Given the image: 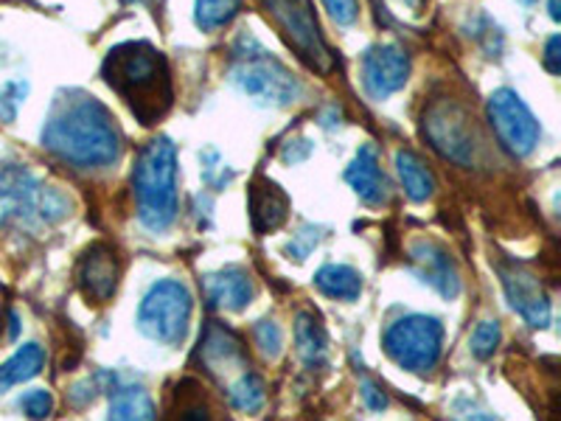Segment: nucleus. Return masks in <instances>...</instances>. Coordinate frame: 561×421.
<instances>
[{"mask_svg": "<svg viewBox=\"0 0 561 421\" xmlns=\"http://www.w3.org/2000/svg\"><path fill=\"white\" fill-rule=\"evenodd\" d=\"M363 402L368 405L370 410H385V408H388V396H385V390L379 388L377 383L365 379V383H363Z\"/></svg>", "mask_w": 561, "mask_h": 421, "instance_id": "72a5a7b5", "label": "nucleus"}, {"mask_svg": "<svg viewBox=\"0 0 561 421\" xmlns=\"http://www.w3.org/2000/svg\"><path fill=\"white\" fill-rule=\"evenodd\" d=\"M402 3H408L410 9H421V3H424V0H402Z\"/></svg>", "mask_w": 561, "mask_h": 421, "instance_id": "e433bc0d", "label": "nucleus"}, {"mask_svg": "<svg viewBox=\"0 0 561 421\" xmlns=\"http://www.w3.org/2000/svg\"><path fill=\"white\" fill-rule=\"evenodd\" d=\"M278 32L295 48L298 59L307 62V68L318 70V73H329L334 65L332 52L325 45L323 34L318 29L312 9L307 0H262Z\"/></svg>", "mask_w": 561, "mask_h": 421, "instance_id": "6e6552de", "label": "nucleus"}, {"mask_svg": "<svg viewBox=\"0 0 561 421\" xmlns=\"http://www.w3.org/2000/svg\"><path fill=\"white\" fill-rule=\"evenodd\" d=\"M424 135L444 158L455 160L460 167H472L474 158H478V129L460 104L435 102L424 113Z\"/></svg>", "mask_w": 561, "mask_h": 421, "instance_id": "1a4fd4ad", "label": "nucleus"}, {"mask_svg": "<svg viewBox=\"0 0 561 421\" xmlns=\"http://www.w3.org/2000/svg\"><path fill=\"white\" fill-rule=\"evenodd\" d=\"M45 365V351L39 343H26L18 349L7 363L0 365V394H7L9 388L20 383H28L43 371Z\"/></svg>", "mask_w": 561, "mask_h": 421, "instance_id": "aec40b11", "label": "nucleus"}, {"mask_svg": "<svg viewBox=\"0 0 561 421\" xmlns=\"http://www.w3.org/2000/svg\"><path fill=\"white\" fill-rule=\"evenodd\" d=\"M239 9H242V0H197L194 20L203 32H217L237 18Z\"/></svg>", "mask_w": 561, "mask_h": 421, "instance_id": "a878e982", "label": "nucleus"}, {"mask_svg": "<svg viewBox=\"0 0 561 421\" xmlns=\"http://www.w3.org/2000/svg\"><path fill=\"white\" fill-rule=\"evenodd\" d=\"M20 410H23L32 421H45L54 410L51 394H48V390H28V394L20 399Z\"/></svg>", "mask_w": 561, "mask_h": 421, "instance_id": "2f4dec72", "label": "nucleus"}, {"mask_svg": "<svg viewBox=\"0 0 561 421\" xmlns=\"http://www.w3.org/2000/svg\"><path fill=\"white\" fill-rule=\"evenodd\" d=\"M323 7L329 9V14H332L337 26H354L359 18L357 0H323Z\"/></svg>", "mask_w": 561, "mask_h": 421, "instance_id": "473e14b6", "label": "nucleus"}, {"mask_svg": "<svg viewBox=\"0 0 561 421\" xmlns=\"http://www.w3.org/2000/svg\"><path fill=\"white\" fill-rule=\"evenodd\" d=\"M500 338H503V329H500L497 320H483L478 323V329L472 332V340H469V349L478 360H489L494 357V351H497Z\"/></svg>", "mask_w": 561, "mask_h": 421, "instance_id": "cd10ccee", "label": "nucleus"}, {"mask_svg": "<svg viewBox=\"0 0 561 421\" xmlns=\"http://www.w3.org/2000/svg\"><path fill=\"white\" fill-rule=\"evenodd\" d=\"M519 3H525V7H534L536 0H519Z\"/></svg>", "mask_w": 561, "mask_h": 421, "instance_id": "4c0bfd02", "label": "nucleus"}, {"mask_svg": "<svg viewBox=\"0 0 561 421\" xmlns=\"http://www.w3.org/2000/svg\"><path fill=\"white\" fill-rule=\"evenodd\" d=\"M500 281H503V289L508 295L511 307L523 315V320L534 329H545L550 323V298L545 295L542 284L534 273H528L519 264H497Z\"/></svg>", "mask_w": 561, "mask_h": 421, "instance_id": "f8f14e48", "label": "nucleus"}, {"mask_svg": "<svg viewBox=\"0 0 561 421\" xmlns=\"http://www.w3.org/2000/svg\"><path fill=\"white\" fill-rule=\"evenodd\" d=\"M127 3H133V0H127Z\"/></svg>", "mask_w": 561, "mask_h": 421, "instance_id": "58836bf2", "label": "nucleus"}, {"mask_svg": "<svg viewBox=\"0 0 561 421\" xmlns=\"http://www.w3.org/2000/svg\"><path fill=\"white\" fill-rule=\"evenodd\" d=\"M140 225L163 234L178 219V149L169 138L149 140L140 149L133 172Z\"/></svg>", "mask_w": 561, "mask_h": 421, "instance_id": "7ed1b4c3", "label": "nucleus"}, {"mask_svg": "<svg viewBox=\"0 0 561 421\" xmlns=\"http://www.w3.org/2000/svg\"><path fill=\"white\" fill-rule=\"evenodd\" d=\"M449 421H503L497 413L474 399V396H455L449 402Z\"/></svg>", "mask_w": 561, "mask_h": 421, "instance_id": "c85d7f7f", "label": "nucleus"}, {"mask_svg": "<svg viewBox=\"0 0 561 421\" xmlns=\"http://www.w3.org/2000/svg\"><path fill=\"white\" fill-rule=\"evenodd\" d=\"M233 54H237V65L230 70V79L237 82L244 96L262 107H289L298 102L304 93L298 77L280 59L264 52L250 34L237 39Z\"/></svg>", "mask_w": 561, "mask_h": 421, "instance_id": "39448f33", "label": "nucleus"}, {"mask_svg": "<svg viewBox=\"0 0 561 421\" xmlns=\"http://www.w3.org/2000/svg\"><path fill=\"white\" fill-rule=\"evenodd\" d=\"M396 169H399V178H402L404 192L413 203H424V200L433 197L435 192V178L427 167H424V160L419 158L410 149H399L396 152Z\"/></svg>", "mask_w": 561, "mask_h": 421, "instance_id": "4be33fe9", "label": "nucleus"}, {"mask_svg": "<svg viewBox=\"0 0 561 421\" xmlns=\"http://www.w3.org/2000/svg\"><path fill=\"white\" fill-rule=\"evenodd\" d=\"M255 287L248 270L242 268H225L219 273L205 275V298L214 309L225 312H242L250 307Z\"/></svg>", "mask_w": 561, "mask_h": 421, "instance_id": "2eb2a0df", "label": "nucleus"}, {"mask_svg": "<svg viewBox=\"0 0 561 421\" xmlns=\"http://www.w3.org/2000/svg\"><path fill=\"white\" fill-rule=\"evenodd\" d=\"M550 18L559 20L561 12H559V0H550Z\"/></svg>", "mask_w": 561, "mask_h": 421, "instance_id": "c9c22d12", "label": "nucleus"}, {"mask_svg": "<svg viewBox=\"0 0 561 421\" xmlns=\"http://www.w3.org/2000/svg\"><path fill=\"white\" fill-rule=\"evenodd\" d=\"M199 354L210 371H233V365L248 363L244 345L237 334L219 323H210L199 340Z\"/></svg>", "mask_w": 561, "mask_h": 421, "instance_id": "a211bd4d", "label": "nucleus"}, {"mask_svg": "<svg viewBox=\"0 0 561 421\" xmlns=\"http://www.w3.org/2000/svg\"><path fill=\"white\" fill-rule=\"evenodd\" d=\"M363 88L370 99H388L390 93L402 90L410 79V57L408 52H402L399 45L382 43L370 45L368 52L363 54Z\"/></svg>", "mask_w": 561, "mask_h": 421, "instance_id": "9b49d317", "label": "nucleus"}, {"mask_svg": "<svg viewBox=\"0 0 561 421\" xmlns=\"http://www.w3.org/2000/svg\"><path fill=\"white\" fill-rule=\"evenodd\" d=\"M28 96V82L23 79H12L0 88V122L3 124H12L18 122V113L23 107Z\"/></svg>", "mask_w": 561, "mask_h": 421, "instance_id": "bb28decb", "label": "nucleus"}, {"mask_svg": "<svg viewBox=\"0 0 561 421\" xmlns=\"http://www.w3.org/2000/svg\"><path fill=\"white\" fill-rule=\"evenodd\" d=\"M345 180H348V185L357 192V197L365 205L388 203V178H385L382 167H379V152L374 144L359 147L357 158L351 160V167L345 169Z\"/></svg>", "mask_w": 561, "mask_h": 421, "instance_id": "dca6fc26", "label": "nucleus"}, {"mask_svg": "<svg viewBox=\"0 0 561 421\" xmlns=\"http://www.w3.org/2000/svg\"><path fill=\"white\" fill-rule=\"evenodd\" d=\"M194 298L183 281H154L138 307V329L154 343L174 345L185 338L192 323Z\"/></svg>", "mask_w": 561, "mask_h": 421, "instance_id": "423d86ee", "label": "nucleus"}, {"mask_svg": "<svg viewBox=\"0 0 561 421\" xmlns=\"http://www.w3.org/2000/svg\"><path fill=\"white\" fill-rule=\"evenodd\" d=\"M122 264L118 255L107 244H93L82 253L77 264V284L90 304H107L118 289Z\"/></svg>", "mask_w": 561, "mask_h": 421, "instance_id": "4468645a", "label": "nucleus"}, {"mask_svg": "<svg viewBox=\"0 0 561 421\" xmlns=\"http://www.w3.org/2000/svg\"><path fill=\"white\" fill-rule=\"evenodd\" d=\"M385 354L410 374H427L444 351V323L433 315H408L388 326L382 338Z\"/></svg>", "mask_w": 561, "mask_h": 421, "instance_id": "0eeeda50", "label": "nucleus"}, {"mask_svg": "<svg viewBox=\"0 0 561 421\" xmlns=\"http://www.w3.org/2000/svg\"><path fill=\"white\" fill-rule=\"evenodd\" d=\"M70 214V200L43 185L37 174L20 163L0 167V225H57Z\"/></svg>", "mask_w": 561, "mask_h": 421, "instance_id": "20e7f679", "label": "nucleus"}, {"mask_svg": "<svg viewBox=\"0 0 561 421\" xmlns=\"http://www.w3.org/2000/svg\"><path fill=\"white\" fill-rule=\"evenodd\" d=\"M228 399L242 413H259L264 408V402H267V385H264V379L259 374L244 371L242 377L228 388Z\"/></svg>", "mask_w": 561, "mask_h": 421, "instance_id": "393cba45", "label": "nucleus"}, {"mask_svg": "<svg viewBox=\"0 0 561 421\" xmlns=\"http://www.w3.org/2000/svg\"><path fill=\"white\" fill-rule=\"evenodd\" d=\"M219 410L208 402V396L203 394L199 383L194 379H183L174 388L169 408L163 413V421H222Z\"/></svg>", "mask_w": 561, "mask_h": 421, "instance_id": "6ab92c4d", "label": "nucleus"}, {"mask_svg": "<svg viewBox=\"0 0 561 421\" xmlns=\"http://www.w3.org/2000/svg\"><path fill=\"white\" fill-rule=\"evenodd\" d=\"M320 239H323V228H318V225H307V228H300L293 237V242L287 244V255L289 259H295V262H304V259L318 248Z\"/></svg>", "mask_w": 561, "mask_h": 421, "instance_id": "7c9ffc66", "label": "nucleus"}, {"mask_svg": "<svg viewBox=\"0 0 561 421\" xmlns=\"http://www.w3.org/2000/svg\"><path fill=\"white\" fill-rule=\"evenodd\" d=\"M253 338L264 357L267 360L278 357L280 345H284V334H280V326L275 323V320H259L253 329Z\"/></svg>", "mask_w": 561, "mask_h": 421, "instance_id": "c756f323", "label": "nucleus"}, {"mask_svg": "<svg viewBox=\"0 0 561 421\" xmlns=\"http://www.w3.org/2000/svg\"><path fill=\"white\" fill-rule=\"evenodd\" d=\"M314 287L329 298L357 300L363 293V275L348 264H325L314 273Z\"/></svg>", "mask_w": 561, "mask_h": 421, "instance_id": "412c9836", "label": "nucleus"}, {"mask_svg": "<svg viewBox=\"0 0 561 421\" xmlns=\"http://www.w3.org/2000/svg\"><path fill=\"white\" fill-rule=\"evenodd\" d=\"M489 115L500 144L514 158H528L536 149V144H539V138H542V127L536 122V115L530 113L528 104L514 90H494L489 99Z\"/></svg>", "mask_w": 561, "mask_h": 421, "instance_id": "9d476101", "label": "nucleus"}, {"mask_svg": "<svg viewBox=\"0 0 561 421\" xmlns=\"http://www.w3.org/2000/svg\"><path fill=\"white\" fill-rule=\"evenodd\" d=\"M43 147L77 169H104L122 155L113 113L82 90H62L45 118Z\"/></svg>", "mask_w": 561, "mask_h": 421, "instance_id": "f257e3e1", "label": "nucleus"}, {"mask_svg": "<svg viewBox=\"0 0 561 421\" xmlns=\"http://www.w3.org/2000/svg\"><path fill=\"white\" fill-rule=\"evenodd\" d=\"M410 270H413L424 284H430L440 298L455 300L460 295V273L458 268H455L449 250L440 242H433V239H415V242L410 244Z\"/></svg>", "mask_w": 561, "mask_h": 421, "instance_id": "ddd939ff", "label": "nucleus"}, {"mask_svg": "<svg viewBox=\"0 0 561 421\" xmlns=\"http://www.w3.org/2000/svg\"><path fill=\"white\" fill-rule=\"evenodd\" d=\"M104 82L124 99L144 127L158 124L174 104L172 70L167 57L149 43H122L110 48L102 65Z\"/></svg>", "mask_w": 561, "mask_h": 421, "instance_id": "f03ea898", "label": "nucleus"}, {"mask_svg": "<svg viewBox=\"0 0 561 421\" xmlns=\"http://www.w3.org/2000/svg\"><path fill=\"white\" fill-rule=\"evenodd\" d=\"M107 421H154L152 396L135 385L118 388L110 399Z\"/></svg>", "mask_w": 561, "mask_h": 421, "instance_id": "b1692460", "label": "nucleus"}, {"mask_svg": "<svg viewBox=\"0 0 561 421\" xmlns=\"http://www.w3.org/2000/svg\"><path fill=\"white\" fill-rule=\"evenodd\" d=\"M295 345H298L300 360L309 365V368H318L325 363V354H329V338H325L323 326L314 315L300 312L295 318Z\"/></svg>", "mask_w": 561, "mask_h": 421, "instance_id": "5701e85b", "label": "nucleus"}, {"mask_svg": "<svg viewBox=\"0 0 561 421\" xmlns=\"http://www.w3.org/2000/svg\"><path fill=\"white\" fill-rule=\"evenodd\" d=\"M289 217V197L267 178H255L250 185V223L259 237L273 234Z\"/></svg>", "mask_w": 561, "mask_h": 421, "instance_id": "f3484780", "label": "nucleus"}, {"mask_svg": "<svg viewBox=\"0 0 561 421\" xmlns=\"http://www.w3.org/2000/svg\"><path fill=\"white\" fill-rule=\"evenodd\" d=\"M559 48H561V39H559V34H556V37L548 39V48H545V68H548L550 73H559L561 70Z\"/></svg>", "mask_w": 561, "mask_h": 421, "instance_id": "f704fd0d", "label": "nucleus"}]
</instances>
